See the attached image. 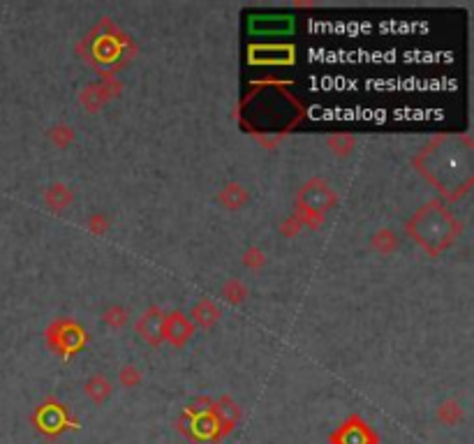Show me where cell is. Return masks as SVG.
Instances as JSON below:
<instances>
[{
	"label": "cell",
	"instance_id": "16",
	"mask_svg": "<svg viewBox=\"0 0 474 444\" xmlns=\"http://www.w3.org/2000/svg\"><path fill=\"white\" fill-rule=\"evenodd\" d=\"M463 407L458 400H445L442 405L437 407V422H442L445 426H456L463 422Z\"/></svg>",
	"mask_w": 474,
	"mask_h": 444
},
{
	"label": "cell",
	"instance_id": "15",
	"mask_svg": "<svg viewBox=\"0 0 474 444\" xmlns=\"http://www.w3.org/2000/svg\"><path fill=\"white\" fill-rule=\"evenodd\" d=\"M44 202H46V206H51L53 211H60V209H65V206L72 204V192H70L65 185L53 183L44 192Z\"/></svg>",
	"mask_w": 474,
	"mask_h": 444
},
{
	"label": "cell",
	"instance_id": "2",
	"mask_svg": "<svg viewBox=\"0 0 474 444\" xmlns=\"http://www.w3.org/2000/svg\"><path fill=\"white\" fill-rule=\"evenodd\" d=\"M461 232H463L461 220L452 216V211L442 202L423 204L407 220V234L433 257L445 252Z\"/></svg>",
	"mask_w": 474,
	"mask_h": 444
},
{
	"label": "cell",
	"instance_id": "13",
	"mask_svg": "<svg viewBox=\"0 0 474 444\" xmlns=\"http://www.w3.org/2000/svg\"><path fill=\"white\" fill-rule=\"evenodd\" d=\"M112 382H109L107 377H102V375H95V377H91L88 382L84 384V393L88 396V398L95 403V405H102L109 396H112Z\"/></svg>",
	"mask_w": 474,
	"mask_h": 444
},
{
	"label": "cell",
	"instance_id": "11",
	"mask_svg": "<svg viewBox=\"0 0 474 444\" xmlns=\"http://www.w3.org/2000/svg\"><path fill=\"white\" fill-rule=\"evenodd\" d=\"M213 412H216L220 435L232 433L236 428V424H239V419H241V407L236 405L232 398H223L220 403H216V405H213Z\"/></svg>",
	"mask_w": 474,
	"mask_h": 444
},
{
	"label": "cell",
	"instance_id": "3",
	"mask_svg": "<svg viewBox=\"0 0 474 444\" xmlns=\"http://www.w3.org/2000/svg\"><path fill=\"white\" fill-rule=\"evenodd\" d=\"M336 195L322 178H312L298 190L296 197V209H298V220L310 222L312 227H320L322 218L327 216L329 209H334Z\"/></svg>",
	"mask_w": 474,
	"mask_h": 444
},
{
	"label": "cell",
	"instance_id": "14",
	"mask_svg": "<svg viewBox=\"0 0 474 444\" xmlns=\"http://www.w3.org/2000/svg\"><path fill=\"white\" fill-rule=\"evenodd\" d=\"M218 202L223 204L225 209H241V206L248 202V192L239 183H229L223 188V192L218 195Z\"/></svg>",
	"mask_w": 474,
	"mask_h": 444
},
{
	"label": "cell",
	"instance_id": "10",
	"mask_svg": "<svg viewBox=\"0 0 474 444\" xmlns=\"http://www.w3.org/2000/svg\"><path fill=\"white\" fill-rule=\"evenodd\" d=\"M294 60V49L291 46H255L250 49V63H259V65H266V63H291Z\"/></svg>",
	"mask_w": 474,
	"mask_h": 444
},
{
	"label": "cell",
	"instance_id": "25",
	"mask_svg": "<svg viewBox=\"0 0 474 444\" xmlns=\"http://www.w3.org/2000/svg\"><path fill=\"white\" fill-rule=\"evenodd\" d=\"M301 225H303V222L298 220L296 216H294V218H287V220L282 222L280 234H282V236H296V234H298V229H301Z\"/></svg>",
	"mask_w": 474,
	"mask_h": 444
},
{
	"label": "cell",
	"instance_id": "5",
	"mask_svg": "<svg viewBox=\"0 0 474 444\" xmlns=\"http://www.w3.org/2000/svg\"><path fill=\"white\" fill-rule=\"evenodd\" d=\"M33 422L37 426V431L46 435V438H56V435H60L70 424L65 407L58 405L56 400H49V403H44L42 407H37Z\"/></svg>",
	"mask_w": 474,
	"mask_h": 444
},
{
	"label": "cell",
	"instance_id": "8",
	"mask_svg": "<svg viewBox=\"0 0 474 444\" xmlns=\"http://www.w3.org/2000/svg\"><path fill=\"white\" fill-rule=\"evenodd\" d=\"M162 327H164V313L157 306H153L137 320L134 331H137L146 343L160 345L162 343Z\"/></svg>",
	"mask_w": 474,
	"mask_h": 444
},
{
	"label": "cell",
	"instance_id": "17",
	"mask_svg": "<svg viewBox=\"0 0 474 444\" xmlns=\"http://www.w3.org/2000/svg\"><path fill=\"white\" fill-rule=\"evenodd\" d=\"M373 248L377 252H382V255H391V252H396L398 250L396 234H393L391 229H382V232H377L373 236Z\"/></svg>",
	"mask_w": 474,
	"mask_h": 444
},
{
	"label": "cell",
	"instance_id": "22",
	"mask_svg": "<svg viewBox=\"0 0 474 444\" xmlns=\"http://www.w3.org/2000/svg\"><path fill=\"white\" fill-rule=\"evenodd\" d=\"M118 382H121L125 388H134L137 384H141V372L134 366H125L118 372Z\"/></svg>",
	"mask_w": 474,
	"mask_h": 444
},
{
	"label": "cell",
	"instance_id": "4",
	"mask_svg": "<svg viewBox=\"0 0 474 444\" xmlns=\"http://www.w3.org/2000/svg\"><path fill=\"white\" fill-rule=\"evenodd\" d=\"M46 343L58 354H77L88 343V333L79 327L74 320H56L46 329Z\"/></svg>",
	"mask_w": 474,
	"mask_h": 444
},
{
	"label": "cell",
	"instance_id": "9",
	"mask_svg": "<svg viewBox=\"0 0 474 444\" xmlns=\"http://www.w3.org/2000/svg\"><path fill=\"white\" fill-rule=\"evenodd\" d=\"M118 86L116 81H112V79H107L105 84H98V86H91V89H86L81 93V105L88 109V111H98L109 98H114V95L118 93Z\"/></svg>",
	"mask_w": 474,
	"mask_h": 444
},
{
	"label": "cell",
	"instance_id": "19",
	"mask_svg": "<svg viewBox=\"0 0 474 444\" xmlns=\"http://www.w3.org/2000/svg\"><path fill=\"white\" fill-rule=\"evenodd\" d=\"M223 296H225L227 303L239 306V303L246 301L248 289H246V285H243L241 280H229V282H225V287H223Z\"/></svg>",
	"mask_w": 474,
	"mask_h": 444
},
{
	"label": "cell",
	"instance_id": "18",
	"mask_svg": "<svg viewBox=\"0 0 474 444\" xmlns=\"http://www.w3.org/2000/svg\"><path fill=\"white\" fill-rule=\"evenodd\" d=\"M128 315L130 311L125 306H109L105 313H102V322L109 324L112 329H123L128 324Z\"/></svg>",
	"mask_w": 474,
	"mask_h": 444
},
{
	"label": "cell",
	"instance_id": "1",
	"mask_svg": "<svg viewBox=\"0 0 474 444\" xmlns=\"http://www.w3.org/2000/svg\"><path fill=\"white\" fill-rule=\"evenodd\" d=\"M414 166L447 200H458L474 181V144L470 134H440L414 157Z\"/></svg>",
	"mask_w": 474,
	"mask_h": 444
},
{
	"label": "cell",
	"instance_id": "24",
	"mask_svg": "<svg viewBox=\"0 0 474 444\" xmlns=\"http://www.w3.org/2000/svg\"><path fill=\"white\" fill-rule=\"evenodd\" d=\"M107 227H109V222H107V216H102V213H93V216L88 218V229L93 234H105L107 232Z\"/></svg>",
	"mask_w": 474,
	"mask_h": 444
},
{
	"label": "cell",
	"instance_id": "20",
	"mask_svg": "<svg viewBox=\"0 0 474 444\" xmlns=\"http://www.w3.org/2000/svg\"><path fill=\"white\" fill-rule=\"evenodd\" d=\"M329 148L336 155H350L354 148V137L352 134H334V137H329Z\"/></svg>",
	"mask_w": 474,
	"mask_h": 444
},
{
	"label": "cell",
	"instance_id": "23",
	"mask_svg": "<svg viewBox=\"0 0 474 444\" xmlns=\"http://www.w3.org/2000/svg\"><path fill=\"white\" fill-rule=\"evenodd\" d=\"M243 264L248 268H262L266 264V255L259 248H250L246 255H243Z\"/></svg>",
	"mask_w": 474,
	"mask_h": 444
},
{
	"label": "cell",
	"instance_id": "6",
	"mask_svg": "<svg viewBox=\"0 0 474 444\" xmlns=\"http://www.w3.org/2000/svg\"><path fill=\"white\" fill-rule=\"evenodd\" d=\"M331 444H377V435L363 419L352 417L334 433Z\"/></svg>",
	"mask_w": 474,
	"mask_h": 444
},
{
	"label": "cell",
	"instance_id": "21",
	"mask_svg": "<svg viewBox=\"0 0 474 444\" xmlns=\"http://www.w3.org/2000/svg\"><path fill=\"white\" fill-rule=\"evenodd\" d=\"M49 139L58 148H65L67 144H72V141H74V130L70 128V125H56V128L49 132Z\"/></svg>",
	"mask_w": 474,
	"mask_h": 444
},
{
	"label": "cell",
	"instance_id": "7",
	"mask_svg": "<svg viewBox=\"0 0 474 444\" xmlns=\"http://www.w3.org/2000/svg\"><path fill=\"white\" fill-rule=\"evenodd\" d=\"M195 327L183 313H171L164 315V327H162V340H169L173 347H183L190 338H192Z\"/></svg>",
	"mask_w": 474,
	"mask_h": 444
},
{
	"label": "cell",
	"instance_id": "12",
	"mask_svg": "<svg viewBox=\"0 0 474 444\" xmlns=\"http://www.w3.org/2000/svg\"><path fill=\"white\" fill-rule=\"evenodd\" d=\"M220 320V308L211 299H204L192 306V322L199 324L202 329H211Z\"/></svg>",
	"mask_w": 474,
	"mask_h": 444
}]
</instances>
